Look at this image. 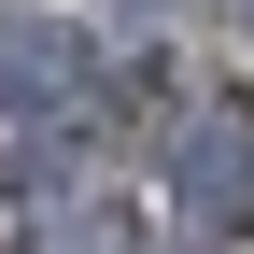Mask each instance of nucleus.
<instances>
[{"label":"nucleus","instance_id":"f257e3e1","mask_svg":"<svg viewBox=\"0 0 254 254\" xmlns=\"http://www.w3.org/2000/svg\"><path fill=\"white\" fill-rule=\"evenodd\" d=\"M170 212L198 240H226L240 212H254V99H198L184 113V141H170Z\"/></svg>","mask_w":254,"mask_h":254},{"label":"nucleus","instance_id":"20e7f679","mask_svg":"<svg viewBox=\"0 0 254 254\" xmlns=\"http://www.w3.org/2000/svg\"><path fill=\"white\" fill-rule=\"evenodd\" d=\"M240 28H254V0H240Z\"/></svg>","mask_w":254,"mask_h":254},{"label":"nucleus","instance_id":"f03ea898","mask_svg":"<svg viewBox=\"0 0 254 254\" xmlns=\"http://www.w3.org/2000/svg\"><path fill=\"white\" fill-rule=\"evenodd\" d=\"M85 28L71 14H0V127H57V113H85Z\"/></svg>","mask_w":254,"mask_h":254},{"label":"nucleus","instance_id":"7ed1b4c3","mask_svg":"<svg viewBox=\"0 0 254 254\" xmlns=\"http://www.w3.org/2000/svg\"><path fill=\"white\" fill-rule=\"evenodd\" d=\"M57 254H127V212L99 198V212H71V226H57Z\"/></svg>","mask_w":254,"mask_h":254}]
</instances>
